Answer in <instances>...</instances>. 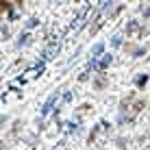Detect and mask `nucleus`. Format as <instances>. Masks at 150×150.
Here are the masks:
<instances>
[{
	"label": "nucleus",
	"instance_id": "obj_1",
	"mask_svg": "<svg viewBox=\"0 0 150 150\" xmlns=\"http://www.w3.org/2000/svg\"><path fill=\"white\" fill-rule=\"evenodd\" d=\"M57 98H59V91H54L52 96L46 100V105H44V109H41V115H48L50 111H52V107H54V102H57Z\"/></svg>",
	"mask_w": 150,
	"mask_h": 150
},
{
	"label": "nucleus",
	"instance_id": "obj_2",
	"mask_svg": "<svg viewBox=\"0 0 150 150\" xmlns=\"http://www.w3.org/2000/svg\"><path fill=\"white\" fill-rule=\"evenodd\" d=\"M111 61H113V57H111V54H102V59L98 61V72L107 70V68L111 65Z\"/></svg>",
	"mask_w": 150,
	"mask_h": 150
},
{
	"label": "nucleus",
	"instance_id": "obj_3",
	"mask_svg": "<svg viewBox=\"0 0 150 150\" xmlns=\"http://www.w3.org/2000/svg\"><path fill=\"white\" fill-rule=\"evenodd\" d=\"M102 50H105V44H102V41H100V44H96L94 48H91V59H98V57L102 54Z\"/></svg>",
	"mask_w": 150,
	"mask_h": 150
},
{
	"label": "nucleus",
	"instance_id": "obj_4",
	"mask_svg": "<svg viewBox=\"0 0 150 150\" xmlns=\"http://www.w3.org/2000/svg\"><path fill=\"white\" fill-rule=\"evenodd\" d=\"M111 46H113V48H120V46H122V35H115V37L111 39Z\"/></svg>",
	"mask_w": 150,
	"mask_h": 150
},
{
	"label": "nucleus",
	"instance_id": "obj_5",
	"mask_svg": "<svg viewBox=\"0 0 150 150\" xmlns=\"http://www.w3.org/2000/svg\"><path fill=\"white\" fill-rule=\"evenodd\" d=\"M37 24H39V20H37V18H30L28 22H26V30H28V28H35Z\"/></svg>",
	"mask_w": 150,
	"mask_h": 150
},
{
	"label": "nucleus",
	"instance_id": "obj_6",
	"mask_svg": "<svg viewBox=\"0 0 150 150\" xmlns=\"http://www.w3.org/2000/svg\"><path fill=\"white\" fill-rule=\"evenodd\" d=\"M28 33H22V35H20V41H18V46H24V44H28Z\"/></svg>",
	"mask_w": 150,
	"mask_h": 150
},
{
	"label": "nucleus",
	"instance_id": "obj_7",
	"mask_svg": "<svg viewBox=\"0 0 150 150\" xmlns=\"http://www.w3.org/2000/svg\"><path fill=\"white\" fill-rule=\"evenodd\" d=\"M146 83H148V76L144 74V76H139V79L135 81V85H137V87H144V85H146Z\"/></svg>",
	"mask_w": 150,
	"mask_h": 150
},
{
	"label": "nucleus",
	"instance_id": "obj_8",
	"mask_svg": "<svg viewBox=\"0 0 150 150\" xmlns=\"http://www.w3.org/2000/svg\"><path fill=\"white\" fill-rule=\"evenodd\" d=\"M68 126H70V128H68L70 133H76V131H79V124H76V122H70Z\"/></svg>",
	"mask_w": 150,
	"mask_h": 150
},
{
	"label": "nucleus",
	"instance_id": "obj_9",
	"mask_svg": "<svg viewBox=\"0 0 150 150\" xmlns=\"http://www.w3.org/2000/svg\"><path fill=\"white\" fill-rule=\"evenodd\" d=\"M135 28H137V24H135V22H133V24H131V26H128V28H126V33H133V30H135Z\"/></svg>",
	"mask_w": 150,
	"mask_h": 150
}]
</instances>
